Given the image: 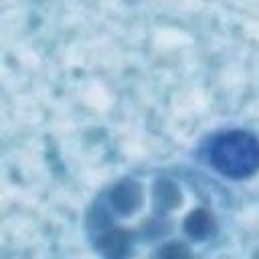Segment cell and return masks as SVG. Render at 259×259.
<instances>
[{
  "label": "cell",
  "mask_w": 259,
  "mask_h": 259,
  "mask_svg": "<svg viewBox=\"0 0 259 259\" xmlns=\"http://www.w3.org/2000/svg\"><path fill=\"white\" fill-rule=\"evenodd\" d=\"M198 158L219 176L243 180L259 170V138L247 130H219L198 146Z\"/></svg>",
  "instance_id": "cell-1"
}]
</instances>
